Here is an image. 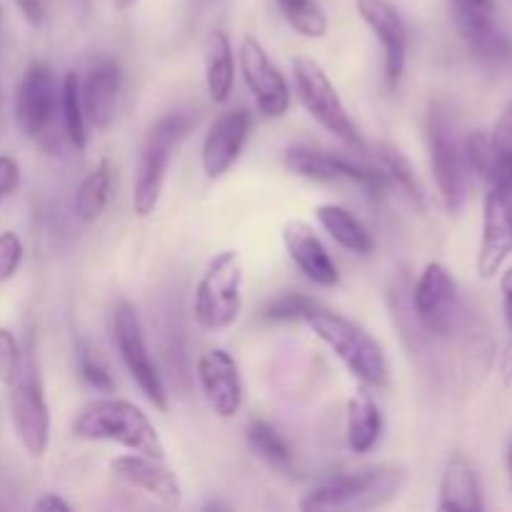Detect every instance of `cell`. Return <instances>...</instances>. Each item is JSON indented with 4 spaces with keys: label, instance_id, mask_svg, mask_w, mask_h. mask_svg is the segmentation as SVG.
Listing matches in <instances>:
<instances>
[{
    "label": "cell",
    "instance_id": "obj_1",
    "mask_svg": "<svg viewBox=\"0 0 512 512\" xmlns=\"http://www.w3.org/2000/svg\"><path fill=\"white\" fill-rule=\"evenodd\" d=\"M73 435L90 443H115L130 453L158 460L168 455L153 420L123 398H98L85 403L73 420Z\"/></svg>",
    "mask_w": 512,
    "mask_h": 512
},
{
    "label": "cell",
    "instance_id": "obj_2",
    "mask_svg": "<svg viewBox=\"0 0 512 512\" xmlns=\"http://www.w3.org/2000/svg\"><path fill=\"white\" fill-rule=\"evenodd\" d=\"M303 323L308 325L310 333L328 345L335 358L348 368L355 380H360L368 388H380L388 380V358L385 350L363 325L325 305L313 303L308 313L303 315Z\"/></svg>",
    "mask_w": 512,
    "mask_h": 512
},
{
    "label": "cell",
    "instance_id": "obj_3",
    "mask_svg": "<svg viewBox=\"0 0 512 512\" xmlns=\"http://www.w3.org/2000/svg\"><path fill=\"white\" fill-rule=\"evenodd\" d=\"M405 483L408 473L400 465H373L355 473H338L310 490L300 500V510H378L398 500Z\"/></svg>",
    "mask_w": 512,
    "mask_h": 512
},
{
    "label": "cell",
    "instance_id": "obj_4",
    "mask_svg": "<svg viewBox=\"0 0 512 512\" xmlns=\"http://www.w3.org/2000/svg\"><path fill=\"white\" fill-rule=\"evenodd\" d=\"M428 148L430 165H433V178L438 185V193L448 213H460L468 200L470 170L465 160V138L460 135L458 120L453 110L445 103L435 100L428 108Z\"/></svg>",
    "mask_w": 512,
    "mask_h": 512
},
{
    "label": "cell",
    "instance_id": "obj_5",
    "mask_svg": "<svg viewBox=\"0 0 512 512\" xmlns=\"http://www.w3.org/2000/svg\"><path fill=\"white\" fill-rule=\"evenodd\" d=\"M190 125H193L190 115L168 113L145 135L133 178V213L138 218H148L158 208L170 160L180 140L188 135Z\"/></svg>",
    "mask_w": 512,
    "mask_h": 512
},
{
    "label": "cell",
    "instance_id": "obj_6",
    "mask_svg": "<svg viewBox=\"0 0 512 512\" xmlns=\"http://www.w3.org/2000/svg\"><path fill=\"white\" fill-rule=\"evenodd\" d=\"M293 80L295 95H298V100L315 123L323 125L330 135H335L353 153H365L368 150L358 125L350 118L348 108H345L343 98H340L338 88H335L333 80L328 78V73H325L318 60L308 58V55L295 58Z\"/></svg>",
    "mask_w": 512,
    "mask_h": 512
},
{
    "label": "cell",
    "instance_id": "obj_7",
    "mask_svg": "<svg viewBox=\"0 0 512 512\" xmlns=\"http://www.w3.org/2000/svg\"><path fill=\"white\" fill-rule=\"evenodd\" d=\"M243 310V263L238 250H220L195 285L193 313L200 328L228 330Z\"/></svg>",
    "mask_w": 512,
    "mask_h": 512
},
{
    "label": "cell",
    "instance_id": "obj_8",
    "mask_svg": "<svg viewBox=\"0 0 512 512\" xmlns=\"http://www.w3.org/2000/svg\"><path fill=\"white\" fill-rule=\"evenodd\" d=\"M450 13L470 53L485 65L512 63V30L495 0H450Z\"/></svg>",
    "mask_w": 512,
    "mask_h": 512
},
{
    "label": "cell",
    "instance_id": "obj_9",
    "mask_svg": "<svg viewBox=\"0 0 512 512\" xmlns=\"http://www.w3.org/2000/svg\"><path fill=\"white\" fill-rule=\"evenodd\" d=\"M283 163L290 173L300 175L315 183H348L358 185L360 190L370 195H380L390 188V180L380 168L350 160L345 155L330 153V150L308 148V145H295L283 155Z\"/></svg>",
    "mask_w": 512,
    "mask_h": 512
},
{
    "label": "cell",
    "instance_id": "obj_10",
    "mask_svg": "<svg viewBox=\"0 0 512 512\" xmlns=\"http://www.w3.org/2000/svg\"><path fill=\"white\" fill-rule=\"evenodd\" d=\"M413 308L423 330L438 338H450L463 325L458 285L443 263L433 260L423 268L413 288Z\"/></svg>",
    "mask_w": 512,
    "mask_h": 512
},
{
    "label": "cell",
    "instance_id": "obj_11",
    "mask_svg": "<svg viewBox=\"0 0 512 512\" xmlns=\"http://www.w3.org/2000/svg\"><path fill=\"white\" fill-rule=\"evenodd\" d=\"M113 338L125 370H128L130 378L135 380V385L143 390L145 398H148L158 410L168 408V393H165L158 365L150 358L148 343H145L143 328H140L138 320V310H135L128 300H120V303L115 305Z\"/></svg>",
    "mask_w": 512,
    "mask_h": 512
},
{
    "label": "cell",
    "instance_id": "obj_12",
    "mask_svg": "<svg viewBox=\"0 0 512 512\" xmlns=\"http://www.w3.org/2000/svg\"><path fill=\"white\" fill-rule=\"evenodd\" d=\"M55 115H60V85L50 65L35 60L15 90V125L25 138L43 140Z\"/></svg>",
    "mask_w": 512,
    "mask_h": 512
},
{
    "label": "cell",
    "instance_id": "obj_13",
    "mask_svg": "<svg viewBox=\"0 0 512 512\" xmlns=\"http://www.w3.org/2000/svg\"><path fill=\"white\" fill-rule=\"evenodd\" d=\"M8 405L15 435L25 453L43 458L50 443V410L45 403L43 383L30 363H25L20 378L8 388Z\"/></svg>",
    "mask_w": 512,
    "mask_h": 512
},
{
    "label": "cell",
    "instance_id": "obj_14",
    "mask_svg": "<svg viewBox=\"0 0 512 512\" xmlns=\"http://www.w3.org/2000/svg\"><path fill=\"white\" fill-rule=\"evenodd\" d=\"M238 63L245 85H248V90L253 93L255 105H258L260 113H263L265 118H283L290 110L293 95H290L288 80L280 73L278 65L270 60L263 43L255 40L253 35L243 38Z\"/></svg>",
    "mask_w": 512,
    "mask_h": 512
},
{
    "label": "cell",
    "instance_id": "obj_15",
    "mask_svg": "<svg viewBox=\"0 0 512 512\" xmlns=\"http://www.w3.org/2000/svg\"><path fill=\"white\" fill-rule=\"evenodd\" d=\"M358 15L383 48V73L390 88L400 83L408 60V25L388 0H355Z\"/></svg>",
    "mask_w": 512,
    "mask_h": 512
},
{
    "label": "cell",
    "instance_id": "obj_16",
    "mask_svg": "<svg viewBox=\"0 0 512 512\" xmlns=\"http://www.w3.org/2000/svg\"><path fill=\"white\" fill-rule=\"evenodd\" d=\"M512 255V195L490 185L483 208V235L478 248V275L495 278Z\"/></svg>",
    "mask_w": 512,
    "mask_h": 512
},
{
    "label": "cell",
    "instance_id": "obj_17",
    "mask_svg": "<svg viewBox=\"0 0 512 512\" xmlns=\"http://www.w3.org/2000/svg\"><path fill=\"white\" fill-rule=\"evenodd\" d=\"M198 380L218 418L230 420L240 413L245 398L243 378L233 355L223 348L205 350L198 358Z\"/></svg>",
    "mask_w": 512,
    "mask_h": 512
},
{
    "label": "cell",
    "instance_id": "obj_18",
    "mask_svg": "<svg viewBox=\"0 0 512 512\" xmlns=\"http://www.w3.org/2000/svg\"><path fill=\"white\" fill-rule=\"evenodd\" d=\"M250 125H253V118L245 108L225 110L215 118L208 135H205L203 155H200L203 173L210 180H220L238 163L240 153L250 138Z\"/></svg>",
    "mask_w": 512,
    "mask_h": 512
},
{
    "label": "cell",
    "instance_id": "obj_19",
    "mask_svg": "<svg viewBox=\"0 0 512 512\" xmlns=\"http://www.w3.org/2000/svg\"><path fill=\"white\" fill-rule=\"evenodd\" d=\"M110 470L128 488L140 490V493L160 500L163 505H178L180 498H183L178 475L165 468L163 460L158 458H150V455L143 453L118 455L115 460H110Z\"/></svg>",
    "mask_w": 512,
    "mask_h": 512
},
{
    "label": "cell",
    "instance_id": "obj_20",
    "mask_svg": "<svg viewBox=\"0 0 512 512\" xmlns=\"http://www.w3.org/2000/svg\"><path fill=\"white\" fill-rule=\"evenodd\" d=\"M283 243L288 250L290 260L300 268V273L310 280V283L320 285V288H335L340 283L338 265L333 263L330 253L325 250L323 240L315 235L303 220H290L283 228Z\"/></svg>",
    "mask_w": 512,
    "mask_h": 512
},
{
    "label": "cell",
    "instance_id": "obj_21",
    "mask_svg": "<svg viewBox=\"0 0 512 512\" xmlns=\"http://www.w3.org/2000/svg\"><path fill=\"white\" fill-rule=\"evenodd\" d=\"M120 93H123V68L118 60H100L88 73L85 83H80V95H83L85 120L98 130L113 125L118 115Z\"/></svg>",
    "mask_w": 512,
    "mask_h": 512
},
{
    "label": "cell",
    "instance_id": "obj_22",
    "mask_svg": "<svg viewBox=\"0 0 512 512\" xmlns=\"http://www.w3.org/2000/svg\"><path fill=\"white\" fill-rule=\"evenodd\" d=\"M438 510L445 512H480L483 510V493H480L478 470L473 468L465 455L455 453L445 463L440 478Z\"/></svg>",
    "mask_w": 512,
    "mask_h": 512
},
{
    "label": "cell",
    "instance_id": "obj_23",
    "mask_svg": "<svg viewBox=\"0 0 512 512\" xmlns=\"http://www.w3.org/2000/svg\"><path fill=\"white\" fill-rule=\"evenodd\" d=\"M203 68H205V88L213 103H228L235 83V60L233 45L228 33L213 30L205 38L203 45Z\"/></svg>",
    "mask_w": 512,
    "mask_h": 512
},
{
    "label": "cell",
    "instance_id": "obj_24",
    "mask_svg": "<svg viewBox=\"0 0 512 512\" xmlns=\"http://www.w3.org/2000/svg\"><path fill=\"white\" fill-rule=\"evenodd\" d=\"M315 218H318V223L323 225L325 233H328L340 248L350 250V253L355 255H363V258H368V255L375 250L373 235L368 233V228H365V225L360 223V220L345 208V205H338V203L318 205V208H315Z\"/></svg>",
    "mask_w": 512,
    "mask_h": 512
},
{
    "label": "cell",
    "instance_id": "obj_25",
    "mask_svg": "<svg viewBox=\"0 0 512 512\" xmlns=\"http://www.w3.org/2000/svg\"><path fill=\"white\" fill-rule=\"evenodd\" d=\"M383 413L370 395H355L348 400V420H345V438L355 455H365L380 443L383 435Z\"/></svg>",
    "mask_w": 512,
    "mask_h": 512
},
{
    "label": "cell",
    "instance_id": "obj_26",
    "mask_svg": "<svg viewBox=\"0 0 512 512\" xmlns=\"http://www.w3.org/2000/svg\"><path fill=\"white\" fill-rule=\"evenodd\" d=\"M110 183H113V165L108 158L100 160L78 185L75 193V215L83 223H95L103 215L110 198Z\"/></svg>",
    "mask_w": 512,
    "mask_h": 512
},
{
    "label": "cell",
    "instance_id": "obj_27",
    "mask_svg": "<svg viewBox=\"0 0 512 512\" xmlns=\"http://www.w3.org/2000/svg\"><path fill=\"white\" fill-rule=\"evenodd\" d=\"M375 158H378V168L383 170L385 178L390 180V185H395L410 203L423 208L425 190L423 185H420V178L418 173H415L413 163L408 160V155H405L403 150L395 148V145L380 143L375 145Z\"/></svg>",
    "mask_w": 512,
    "mask_h": 512
},
{
    "label": "cell",
    "instance_id": "obj_28",
    "mask_svg": "<svg viewBox=\"0 0 512 512\" xmlns=\"http://www.w3.org/2000/svg\"><path fill=\"white\" fill-rule=\"evenodd\" d=\"M60 123L68 143L75 150H85L88 145V120L83 110V95H80V78L78 73L70 70L60 85Z\"/></svg>",
    "mask_w": 512,
    "mask_h": 512
},
{
    "label": "cell",
    "instance_id": "obj_29",
    "mask_svg": "<svg viewBox=\"0 0 512 512\" xmlns=\"http://www.w3.org/2000/svg\"><path fill=\"white\" fill-rule=\"evenodd\" d=\"M248 443L255 450L258 458L265 463L273 465L278 470H288L293 465V450H290L288 440L278 433L270 423L265 420H255L248 428Z\"/></svg>",
    "mask_w": 512,
    "mask_h": 512
},
{
    "label": "cell",
    "instance_id": "obj_30",
    "mask_svg": "<svg viewBox=\"0 0 512 512\" xmlns=\"http://www.w3.org/2000/svg\"><path fill=\"white\" fill-rule=\"evenodd\" d=\"M278 8L290 28L303 38H323L328 33V15L318 0H278Z\"/></svg>",
    "mask_w": 512,
    "mask_h": 512
},
{
    "label": "cell",
    "instance_id": "obj_31",
    "mask_svg": "<svg viewBox=\"0 0 512 512\" xmlns=\"http://www.w3.org/2000/svg\"><path fill=\"white\" fill-rule=\"evenodd\" d=\"M490 143H493L495 150V178L490 185L512 195V103L495 123V130L490 133Z\"/></svg>",
    "mask_w": 512,
    "mask_h": 512
},
{
    "label": "cell",
    "instance_id": "obj_32",
    "mask_svg": "<svg viewBox=\"0 0 512 512\" xmlns=\"http://www.w3.org/2000/svg\"><path fill=\"white\" fill-rule=\"evenodd\" d=\"M465 160H468V170L485 183H493L495 178V150L490 143V135L483 130H475L465 138Z\"/></svg>",
    "mask_w": 512,
    "mask_h": 512
},
{
    "label": "cell",
    "instance_id": "obj_33",
    "mask_svg": "<svg viewBox=\"0 0 512 512\" xmlns=\"http://www.w3.org/2000/svg\"><path fill=\"white\" fill-rule=\"evenodd\" d=\"M25 370V358L20 353L18 338H15L13 330L0 328V383L5 388L15 383L20 378V373Z\"/></svg>",
    "mask_w": 512,
    "mask_h": 512
},
{
    "label": "cell",
    "instance_id": "obj_34",
    "mask_svg": "<svg viewBox=\"0 0 512 512\" xmlns=\"http://www.w3.org/2000/svg\"><path fill=\"white\" fill-rule=\"evenodd\" d=\"M315 300H310L308 295L300 293H285L280 298H275L273 303L265 308V320L270 323H293V320H303V315L308 313V308Z\"/></svg>",
    "mask_w": 512,
    "mask_h": 512
},
{
    "label": "cell",
    "instance_id": "obj_35",
    "mask_svg": "<svg viewBox=\"0 0 512 512\" xmlns=\"http://www.w3.org/2000/svg\"><path fill=\"white\" fill-rule=\"evenodd\" d=\"M78 370H80V378L85 380V385H90L95 393H113L115 390L113 375H110L108 368L100 363L98 355H93V350L80 348Z\"/></svg>",
    "mask_w": 512,
    "mask_h": 512
},
{
    "label": "cell",
    "instance_id": "obj_36",
    "mask_svg": "<svg viewBox=\"0 0 512 512\" xmlns=\"http://www.w3.org/2000/svg\"><path fill=\"white\" fill-rule=\"evenodd\" d=\"M20 263H23V243L18 233L3 230L0 233V283H8L18 273Z\"/></svg>",
    "mask_w": 512,
    "mask_h": 512
},
{
    "label": "cell",
    "instance_id": "obj_37",
    "mask_svg": "<svg viewBox=\"0 0 512 512\" xmlns=\"http://www.w3.org/2000/svg\"><path fill=\"white\" fill-rule=\"evenodd\" d=\"M20 183V168L10 155H0V200L8 198L15 193Z\"/></svg>",
    "mask_w": 512,
    "mask_h": 512
},
{
    "label": "cell",
    "instance_id": "obj_38",
    "mask_svg": "<svg viewBox=\"0 0 512 512\" xmlns=\"http://www.w3.org/2000/svg\"><path fill=\"white\" fill-rule=\"evenodd\" d=\"M20 8V13H23V18L28 20L30 25H43L45 23V3L43 0H15Z\"/></svg>",
    "mask_w": 512,
    "mask_h": 512
},
{
    "label": "cell",
    "instance_id": "obj_39",
    "mask_svg": "<svg viewBox=\"0 0 512 512\" xmlns=\"http://www.w3.org/2000/svg\"><path fill=\"white\" fill-rule=\"evenodd\" d=\"M33 510H60V512H70L73 508H70L68 500H63V498H60V495L48 493V495H43V498L35 500Z\"/></svg>",
    "mask_w": 512,
    "mask_h": 512
},
{
    "label": "cell",
    "instance_id": "obj_40",
    "mask_svg": "<svg viewBox=\"0 0 512 512\" xmlns=\"http://www.w3.org/2000/svg\"><path fill=\"white\" fill-rule=\"evenodd\" d=\"M503 310H505V320H508L510 338H512V268L505 270L503 275Z\"/></svg>",
    "mask_w": 512,
    "mask_h": 512
},
{
    "label": "cell",
    "instance_id": "obj_41",
    "mask_svg": "<svg viewBox=\"0 0 512 512\" xmlns=\"http://www.w3.org/2000/svg\"><path fill=\"white\" fill-rule=\"evenodd\" d=\"M503 380L505 383H512V338L503 353Z\"/></svg>",
    "mask_w": 512,
    "mask_h": 512
},
{
    "label": "cell",
    "instance_id": "obj_42",
    "mask_svg": "<svg viewBox=\"0 0 512 512\" xmlns=\"http://www.w3.org/2000/svg\"><path fill=\"white\" fill-rule=\"evenodd\" d=\"M133 3H135V0H113V5H115V8H118V10H128Z\"/></svg>",
    "mask_w": 512,
    "mask_h": 512
},
{
    "label": "cell",
    "instance_id": "obj_43",
    "mask_svg": "<svg viewBox=\"0 0 512 512\" xmlns=\"http://www.w3.org/2000/svg\"><path fill=\"white\" fill-rule=\"evenodd\" d=\"M203 510H230V508H228V505H223V503H208Z\"/></svg>",
    "mask_w": 512,
    "mask_h": 512
},
{
    "label": "cell",
    "instance_id": "obj_44",
    "mask_svg": "<svg viewBox=\"0 0 512 512\" xmlns=\"http://www.w3.org/2000/svg\"><path fill=\"white\" fill-rule=\"evenodd\" d=\"M508 463H510V478H512V450H510V460H508Z\"/></svg>",
    "mask_w": 512,
    "mask_h": 512
}]
</instances>
